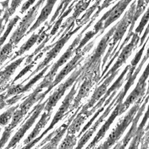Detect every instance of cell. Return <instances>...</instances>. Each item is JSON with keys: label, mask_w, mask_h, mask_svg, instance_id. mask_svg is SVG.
I'll list each match as a JSON object with an SVG mask.
<instances>
[{"label": "cell", "mask_w": 149, "mask_h": 149, "mask_svg": "<svg viewBox=\"0 0 149 149\" xmlns=\"http://www.w3.org/2000/svg\"><path fill=\"white\" fill-rule=\"evenodd\" d=\"M136 0L133 1L129 8L124 14L122 19L116 24V29L111 38V43L110 47L109 48V49L107 51L106 55L104 56L102 61L101 70H103L104 67H105L108 59L109 58H112V56L117 51L119 45H120V43L119 42H120L121 40L122 39L127 31V29H128L129 26L131 24L134 16V14H135L136 12Z\"/></svg>", "instance_id": "6da1fadb"}, {"label": "cell", "mask_w": 149, "mask_h": 149, "mask_svg": "<svg viewBox=\"0 0 149 149\" xmlns=\"http://www.w3.org/2000/svg\"><path fill=\"white\" fill-rule=\"evenodd\" d=\"M116 24L113 26L109 32L104 35L98 43L97 48L87 59L84 65L81 66L83 72V79H84L88 74L93 72L100 80V67L101 64V57L105 52L109 44L110 43L112 36L116 29Z\"/></svg>", "instance_id": "7a4b0ae2"}, {"label": "cell", "mask_w": 149, "mask_h": 149, "mask_svg": "<svg viewBox=\"0 0 149 149\" xmlns=\"http://www.w3.org/2000/svg\"><path fill=\"white\" fill-rule=\"evenodd\" d=\"M82 81H83V77L81 74L79 77L78 79V80L73 84L71 88V90L70 91L69 93L65 97L63 101L62 102L61 106L60 107L57 112L56 113L55 115L54 116L53 120L50 123V125L48 126V127L45 130L39 137L35 138L31 142H30L27 144L25 145L23 147V148H31L34 146H35V145L37 143H38L50 130H51L59 121H60L63 118H64L68 114L70 113L69 112V111L72 105V103L74 99V95H76L77 92L78 88L80 86V83L82 82Z\"/></svg>", "instance_id": "3957f363"}, {"label": "cell", "mask_w": 149, "mask_h": 149, "mask_svg": "<svg viewBox=\"0 0 149 149\" xmlns=\"http://www.w3.org/2000/svg\"><path fill=\"white\" fill-rule=\"evenodd\" d=\"M144 100V96L143 97L139 99L137 102H135V104L128 112L126 115L117 123L116 126L110 134L107 140L102 144L100 145L97 148H109L117 143V141L120 140L124 134L125 130L132 123L134 117L136 116L139 108L143 103Z\"/></svg>", "instance_id": "277c9868"}, {"label": "cell", "mask_w": 149, "mask_h": 149, "mask_svg": "<svg viewBox=\"0 0 149 149\" xmlns=\"http://www.w3.org/2000/svg\"><path fill=\"white\" fill-rule=\"evenodd\" d=\"M83 24H79L78 27H77L75 29L72 28L70 31H69L65 35H62V36L60 38V39L54 43H51L50 45L46 47V48H44L43 50L41 51V52L42 54L48 50L50 49V51L47 53L46 58L44 59V60L38 65L37 68L29 75L28 77L25 79L21 83L23 84L25 83L27 80L31 79L33 76H35L36 74L41 70H42L45 67L48 65L49 63L53 61L54 58H56V56L58 55L60 52L61 51L62 48L65 45V44L67 42V41L70 39L71 36L76 33L82 27Z\"/></svg>", "instance_id": "5b68a950"}, {"label": "cell", "mask_w": 149, "mask_h": 149, "mask_svg": "<svg viewBox=\"0 0 149 149\" xmlns=\"http://www.w3.org/2000/svg\"><path fill=\"white\" fill-rule=\"evenodd\" d=\"M47 102V99L44 102H39L38 104L34 107L33 110L28 113V115L23 121L22 124L20 125V128L15 134L7 146L6 147V149L11 148L12 147L15 148L16 145L20 141L26 132L33 126L38 118L41 115L42 111H44Z\"/></svg>", "instance_id": "8992f818"}, {"label": "cell", "mask_w": 149, "mask_h": 149, "mask_svg": "<svg viewBox=\"0 0 149 149\" xmlns=\"http://www.w3.org/2000/svg\"><path fill=\"white\" fill-rule=\"evenodd\" d=\"M46 0H39L36 4L29 10L20 22L18 28L10 37L9 42L16 47L23 37L25 36L28 29L35 20L38 11Z\"/></svg>", "instance_id": "52a82bcc"}, {"label": "cell", "mask_w": 149, "mask_h": 149, "mask_svg": "<svg viewBox=\"0 0 149 149\" xmlns=\"http://www.w3.org/2000/svg\"><path fill=\"white\" fill-rule=\"evenodd\" d=\"M132 1V0H120L110 10L104 14L101 19L96 23L93 29L94 32L97 34L100 33L99 35H101L110 25L121 16Z\"/></svg>", "instance_id": "ba28073f"}, {"label": "cell", "mask_w": 149, "mask_h": 149, "mask_svg": "<svg viewBox=\"0 0 149 149\" xmlns=\"http://www.w3.org/2000/svg\"><path fill=\"white\" fill-rule=\"evenodd\" d=\"M83 70L81 67L78 69H76L63 83H62L58 86L54 92L47 99V102L44 109V111L48 112H53L54 108L56 106L58 101L65 95L67 89L73 86L74 82L78 80Z\"/></svg>", "instance_id": "9c48e42d"}, {"label": "cell", "mask_w": 149, "mask_h": 149, "mask_svg": "<svg viewBox=\"0 0 149 149\" xmlns=\"http://www.w3.org/2000/svg\"><path fill=\"white\" fill-rule=\"evenodd\" d=\"M94 44V41H92L91 42L89 43L86 46H85V47L82 50H81L78 53H76L75 56H74L66 65L65 67L63 68V69L60 71V72L57 74V75L56 76V78L52 82L50 86L47 88V90L44 91L45 93L47 95V94L54 87L57 86L72 71L75 69L79 65V64H81V63L85 58L84 55L86 54V52H88L93 48Z\"/></svg>", "instance_id": "30bf717a"}, {"label": "cell", "mask_w": 149, "mask_h": 149, "mask_svg": "<svg viewBox=\"0 0 149 149\" xmlns=\"http://www.w3.org/2000/svg\"><path fill=\"white\" fill-rule=\"evenodd\" d=\"M82 106H79L77 111L74 112L72 115H71L67 120L60 127L54 130L52 132L45 138L36 147V148L42 147V148L48 149V148H56L58 147L59 143L60 142L63 136L66 132L69 126L71 124L72 121L79 112Z\"/></svg>", "instance_id": "8fae6325"}, {"label": "cell", "mask_w": 149, "mask_h": 149, "mask_svg": "<svg viewBox=\"0 0 149 149\" xmlns=\"http://www.w3.org/2000/svg\"><path fill=\"white\" fill-rule=\"evenodd\" d=\"M139 41H140V35L136 33H134L131 37L130 42L127 44L122 49L121 52L119 54L115 64L109 70V71L106 74H104V76L100 79L97 84L98 85L100 84L101 82H103V80L106 79L109 76H110V74L119 71L120 68L127 63V59L132 54V51L136 48H137Z\"/></svg>", "instance_id": "7c38bea8"}, {"label": "cell", "mask_w": 149, "mask_h": 149, "mask_svg": "<svg viewBox=\"0 0 149 149\" xmlns=\"http://www.w3.org/2000/svg\"><path fill=\"white\" fill-rule=\"evenodd\" d=\"M149 78V63L147 65L145 70L138 80L136 87L127 97L126 100L122 102L120 109V114L124 113L132 105L139 99L142 98L145 95V92L147 91L146 81Z\"/></svg>", "instance_id": "4fadbf2b"}, {"label": "cell", "mask_w": 149, "mask_h": 149, "mask_svg": "<svg viewBox=\"0 0 149 149\" xmlns=\"http://www.w3.org/2000/svg\"><path fill=\"white\" fill-rule=\"evenodd\" d=\"M53 81V80L44 77V80L37 86L34 92L27 96L25 99V100L20 104L19 109L25 115L36 103L38 102H42L43 99L47 96L44 91L42 92V90L44 88H48Z\"/></svg>", "instance_id": "5bb4252c"}, {"label": "cell", "mask_w": 149, "mask_h": 149, "mask_svg": "<svg viewBox=\"0 0 149 149\" xmlns=\"http://www.w3.org/2000/svg\"><path fill=\"white\" fill-rule=\"evenodd\" d=\"M127 93L124 92V91L122 88V91L119 92V96L117 99L118 103L116 105V106L115 107V108L112 112L111 115L108 119V120L106 121V123L103 124L101 128L99 130L96 136L94 137V139L92 140V141L90 143L88 144V146L86 147V148H94L96 146V145L104 138V136H105L107 131L109 130L110 127L115 120L116 118L119 115H121L120 114L121 106V104L123 102V99H124Z\"/></svg>", "instance_id": "9a60e30c"}, {"label": "cell", "mask_w": 149, "mask_h": 149, "mask_svg": "<svg viewBox=\"0 0 149 149\" xmlns=\"http://www.w3.org/2000/svg\"><path fill=\"white\" fill-rule=\"evenodd\" d=\"M92 23L89 22L88 25L82 30V32L77 36V37L75 38L72 42V43L69 47L67 49L66 51V52L62 55V56L60 58L58 61L53 64L52 66L51 70L48 72V73L47 74L45 77L48 78L52 80H54V78L56 76V73L59 69V68L63 65L67 63V61L71 58V56L73 55L74 53H75V49L77 47V46L79 45L81 40L82 39V35L83 33L86 31L87 29H88L92 25Z\"/></svg>", "instance_id": "2e32d148"}, {"label": "cell", "mask_w": 149, "mask_h": 149, "mask_svg": "<svg viewBox=\"0 0 149 149\" xmlns=\"http://www.w3.org/2000/svg\"><path fill=\"white\" fill-rule=\"evenodd\" d=\"M119 96V93L116 95V97L112 99L111 102L108 105V107L106 109L104 110L103 114L98 118L97 121L90 127H89L84 134L79 139L78 145L76 147L77 149L82 148L84 147V146L86 144V143L93 136V135L94 134V132L96 131L97 129L98 128V127L100 125V124L104 121L105 118L109 115L110 111L116 106V105L118 103V97Z\"/></svg>", "instance_id": "e0dca14e"}, {"label": "cell", "mask_w": 149, "mask_h": 149, "mask_svg": "<svg viewBox=\"0 0 149 149\" xmlns=\"http://www.w3.org/2000/svg\"><path fill=\"white\" fill-rule=\"evenodd\" d=\"M96 83L98 84V80L95 75V74L93 72L88 74L82 81L81 85H80L79 91L77 96L74 97L73 103L72 104L69 111V113L77 109L80 106L82 100L88 96L89 92H91V88Z\"/></svg>", "instance_id": "ac0fdd59"}, {"label": "cell", "mask_w": 149, "mask_h": 149, "mask_svg": "<svg viewBox=\"0 0 149 149\" xmlns=\"http://www.w3.org/2000/svg\"><path fill=\"white\" fill-rule=\"evenodd\" d=\"M119 71L112 74L103 80L102 84H101L98 87L96 88L94 92L93 93V95H92L91 99L89 100L88 103H86L85 105L82 107L81 111H79L80 112L84 113L89 109L92 108L96 105L98 101L106 93L108 87L114 80L115 77L117 75Z\"/></svg>", "instance_id": "d6986e66"}, {"label": "cell", "mask_w": 149, "mask_h": 149, "mask_svg": "<svg viewBox=\"0 0 149 149\" xmlns=\"http://www.w3.org/2000/svg\"><path fill=\"white\" fill-rule=\"evenodd\" d=\"M130 66H131L130 65H128L125 67V68L124 70V71L121 73V76L117 79V80H116V81H115V83L112 84V86L109 89H108L106 93L104 94V95L98 101V102L92 108H91V109H89L88 111L84 113V114L86 115L87 117L89 118L93 113H94L98 109H100L102 107H103V104L105 103L106 100L109 98V97L110 96L112 93L113 92L115 91H116V90L118 91L119 88L123 85L124 81H125V80L124 79V77L126 75V74L129 71Z\"/></svg>", "instance_id": "ffe728a7"}, {"label": "cell", "mask_w": 149, "mask_h": 149, "mask_svg": "<svg viewBox=\"0 0 149 149\" xmlns=\"http://www.w3.org/2000/svg\"><path fill=\"white\" fill-rule=\"evenodd\" d=\"M149 100V94H145L144 96V100L142 105H141L140 108H139L136 116L134 117V120L132 122V125L130 128V130L127 132L125 137L120 141L117 143V145L115 146L114 148H125L128 144H129L130 140L133 139V137L135 136L136 132L138 128V123L140 120L141 116L143 115V112L145 110L146 105L147 104Z\"/></svg>", "instance_id": "44dd1931"}, {"label": "cell", "mask_w": 149, "mask_h": 149, "mask_svg": "<svg viewBox=\"0 0 149 149\" xmlns=\"http://www.w3.org/2000/svg\"><path fill=\"white\" fill-rule=\"evenodd\" d=\"M52 113L53 112H48L47 111L44 112V113L41 115V118L39 119V121L36 124L32 131L29 134V135L24 140L23 144L25 146L27 144L30 142H31L32 140H34L35 138H37L41 130L46 126L48 121L50 120Z\"/></svg>", "instance_id": "7402d4cb"}, {"label": "cell", "mask_w": 149, "mask_h": 149, "mask_svg": "<svg viewBox=\"0 0 149 149\" xmlns=\"http://www.w3.org/2000/svg\"><path fill=\"white\" fill-rule=\"evenodd\" d=\"M57 1V0H47V4L42 8L37 21L35 22L34 25L29 29L25 36L35 31L44 22L46 21V20L48 19L50 14L51 13L53 7Z\"/></svg>", "instance_id": "603a6c76"}, {"label": "cell", "mask_w": 149, "mask_h": 149, "mask_svg": "<svg viewBox=\"0 0 149 149\" xmlns=\"http://www.w3.org/2000/svg\"><path fill=\"white\" fill-rule=\"evenodd\" d=\"M149 120V105H148L147 111L144 114L143 120L137 128L136 132V135L132 139L129 148H138L141 143V139L144 134V127Z\"/></svg>", "instance_id": "cb8c5ba5"}, {"label": "cell", "mask_w": 149, "mask_h": 149, "mask_svg": "<svg viewBox=\"0 0 149 149\" xmlns=\"http://www.w3.org/2000/svg\"><path fill=\"white\" fill-rule=\"evenodd\" d=\"M44 29H45V26H43L38 31V33L33 34L31 37H30V38L20 47L19 50L17 52H16L14 55L11 58V59L9 60L8 63L11 62L12 61L14 60V59H15L18 56H20L23 54H25L26 52L29 51L30 49H31L34 45L35 43L37 42L41 33L42 32V31H44ZM8 63H7L6 65L8 64Z\"/></svg>", "instance_id": "d4e9b609"}, {"label": "cell", "mask_w": 149, "mask_h": 149, "mask_svg": "<svg viewBox=\"0 0 149 149\" xmlns=\"http://www.w3.org/2000/svg\"><path fill=\"white\" fill-rule=\"evenodd\" d=\"M26 56H23L17 59L10 64L8 65L4 70L3 71V74L1 77H0V86L5 85L10 80V77L16 71V69L20 65Z\"/></svg>", "instance_id": "484cf974"}, {"label": "cell", "mask_w": 149, "mask_h": 149, "mask_svg": "<svg viewBox=\"0 0 149 149\" xmlns=\"http://www.w3.org/2000/svg\"><path fill=\"white\" fill-rule=\"evenodd\" d=\"M88 118L86 115L82 113L79 111L77 116L72 121L71 124L68 127L67 133L70 134H76L78 133L81 128L82 125L84 124L85 121Z\"/></svg>", "instance_id": "4316f807"}, {"label": "cell", "mask_w": 149, "mask_h": 149, "mask_svg": "<svg viewBox=\"0 0 149 149\" xmlns=\"http://www.w3.org/2000/svg\"><path fill=\"white\" fill-rule=\"evenodd\" d=\"M51 65V64H48V65L45 67L42 70H41V71L36 75L35 77H34L32 79H31L29 80V83H27L26 85H22V87L20 89V94H22V93H25L27 92L30 91L31 88L34 86V85L40 79H41L44 76V74L46 72V71H47V70L49 68V67Z\"/></svg>", "instance_id": "83f0119b"}, {"label": "cell", "mask_w": 149, "mask_h": 149, "mask_svg": "<svg viewBox=\"0 0 149 149\" xmlns=\"http://www.w3.org/2000/svg\"><path fill=\"white\" fill-rule=\"evenodd\" d=\"M19 104L14 105L0 115V125L1 127H6L8 125L10 120L12 119L14 113L19 108Z\"/></svg>", "instance_id": "f1b7e54d"}, {"label": "cell", "mask_w": 149, "mask_h": 149, "mask_svg": "<svg viewBox=\"0 0 149 149\" xmlns=\"http://www.w3.org/2000/svg\"><path fill=\"white\" fill-rule=\"evenodd\" d=\"M77 137L75 136V134H67L66 137L62 141L61 144L58 147L60 149H69L73 148L77 143Z\"/></svg>", "instance_id": "f546056e"}, {"label": "cell", "mask_w": 149, "mask_h": 149, "mask_svg": "<svg viewBox=\"0 0 149 149\" xmlns=\"http://www.w3.org/2000/svg\"><path fill=\"white\" fill-rule=\"evenodd\" d=\"M14 46L8 42L0 49V65L3 64L7 59L11 56V52Z\"/></svg>", "instance_id": "4dcf8cb0"}, {"label": "cell", "mask_w": 149, "mask_h": 149, "mask_svg": "<svg viewBox=\"0 0 149 149\" xmlns=\"http://www.w3.org/2000/svg\"><path fill=\"white\" fill-rule=\"evenodd\" d=\"M10 1V6L4 11L3 17L8 22L9 18L13 16V14L16 11V9L19 7L23 0H9Z\"/></svg>", "instance_id": "1f68e13d"}, {"label": "cell", "mask_w": 149, "mask_h": 149, "mask_svg": "<svg viewBox=\"0 0 149 149\" xmlns=\"http://www.w3.org/2000/svg\"><path fill=\"white\" fill-rule=\"evenodd\" d=\"M20 17L19 16H16L13 19H12L10 21V22H9V23L8 24V26H7V27L6 29V31L4 32V35L1 37H0V49L2 48V46L3 45L4 43L5 42V41L7 39V37L8 36L10 33L12 31L13 28L14 27L15 25L16 24V23L20 20Z\"/></svg>", "instance_id": "d6a6232c"}, {"label": "cell", "mask_w": 149, "mask_h": 149, "mask_svg": "<svg viewBox=\"0 0 149 149\" xmlns=\"http://www.w3.org/2000/svg\"><path fill=\"white\" fill-rule=\"evenodd\" d=\"M72 0H62L61 3H60L54 14L53 15L49 22L50 25H53V23L54 22V21L56 20V19H57V17L59 16V15L63 14L66 11V9L68 7V6L70 3V2H72Z\"/></svg>", "instance_id": "836d02e7"}, {"label": "cell", "mask_w": 149, "mask_h": 149, "mask_svg": "<svg viewBox=\"0 0 149 149\" xmlns=\"http://www.w3.org/2000/svg\"><path fill=\"white\" fill-rule=\"evenodd\" d=\"M25 116V115L24 114V113L20 109L18 108L14 113V115L12 117L11 122L10 124L8 125V126L11 129L14 130V129L19 125V124L22 122Z\"/></svg>", "instance_id": "e575fe53"}, {"label": "cell", "mask_w": 149, "mask_h": 149, "mask_svg": "<svg viewBox=\"0 0 149 149\" xmlns=\"http://www.w3.org/2000/svg\"><path fill=\"white\" fill-rule=\"evenodd\" d=\"M148 22H149V7L147 8L145 13L143 16L138 26L137 27L136 29L135 33L138 34L140 36L144 31V27H145V26L147 25Z\"/></svg>", "instance_id": "d590c367"}, {"label": "cell", "mask_w": 149, "mask_h": 149, "mask_svg": "<svg viewBox=\"0 0 149 149\" xmlns=\"http://www.w3.org/2000/svg\"><path fill=\"white\" fill-rule=\"evenodd\" d=\"M13 131V130L11 129L8 125L5 127L4 131L3 133L1 139H0V148H2L8 142Z\"/></svg>", "instance_id": "8d00e7d4"}, {"label": "cell", "mask_w": 149, "mask_h": 149, "mask_svg": "<svg viewBox=\"0 0 149 149\" xmlns=\"http://www.w3.org/2000/svg\"><path fill=\"white\" fill-rule=\"evenodd\" d=\"M148 40H149V37L147 38V40H146L145 42H144V44L143 45L142 48H141L140 49V51L136 54L135 57H134V58L132 59V60L131 61V64H130L131 66H132V67H137V64H138V63H139V61H140V59H141V56H142V55H143V54L144 50V49H145V45H147V43Z\"/></svg>", "instance_id": "74e56055"}, {"label": "cell", "mask_w": 149, "mask_h": 149, "mask_svg": "<svg viewBox=\"0 0 149 149\" xmlns=\"http://www.w3.org/2000/svg\"><path fill=\"white\" fill-rule=\"evenodd\" d=\"M35 63H36L32 61V63L29 64L28 65H26V67L20 72L19 74H18V76H17L16 77H15V78L14 79V80L10 83V85L14 84L15 82H16V81H18V80L19 79H20V78H22L23 76H25L26 74H27L30 70H31L34 67Z\"/></svg>", "instance_id": "f35d334b"}, {"label": "cell", "mask_w": 149, "mask_h": 149, "mask_svg": "<svg viewBox=\"0 0 149 149\" xmlns=\"http://www.w3.org/2000/svg\"><path fill=\"white\" fill-rule=\"evenodd\" d=\"M144 134L141 141V148H147L149 146V122L144 129Z\"/></svg>", "instance_id": "ab89813d"}, {"label": "cell", "mask_w": 149, "mask_h": 149, "mask_svg": "<svg viewBox=\"0 0 149 149\" xmlns=\"http://www.w3.org/2000/svg\"><path fill=\"white\" fill-rule=\"evenodd\" d=\"M25 96H24V93L22 94H19V95H16L13 96V97H12L11 99H7L6 100L7 105L8 106H11L13 105H14V103H17L18 101H19L20 100H21L22 98H24Z\"/></svg>", "instance_id": "60d3db41"}, {"label": "cell", "mask_w": 149, "mask_h": 149, "mask_svg": "<svg viewBox=\"0 0 149 149\" xmlns=\"http://www.w3.org/2000/svg\"><path fill=\"white\" fill-rule=\"evenodd\" d=\"M35 1L36 0H28V1H27L23 5V6L20 10V13L23 14L24 13H25L30 8V7L34 4Z\"/></svg>", "instance_id": "b9f144b4"}, {"label": "cell", "mask_w": 149, "mask_h": 149, "mask_svg": "<svg viewBox=\"0 0 149 149\" xmlns=\"http://www.w3.org/2000/svg\"><path fill=\"white\" fill-rule=\"evenodd\" d=\"M149 58V45H148V49L147 50V52H146V54L145 55H144V58H143V59L141 60V63L139 64V65H138V68H142L143 65L145 63V62L147 61V59Z\"/></svg>", "instance_id": "7bdbcfd3"}, {"label": "cell", "mask_w": 149, "mask_h": 149, "mask_svg": "<svg viewBox=\"0 0 149 149\" xmlns=\"http://www.w3.org/2000/svg\"><path fill=\"white\" fill-rule=\"evenodd\" d=\"M149 34V23L147 27V28L145 29V31H144V35L143 36H142L141 38H140V47H141L143 45V43L144 42V40L146 38V37L147 36V35Z\"/></svg>", "instance_id": "ee69618b"}, {"label": "cell", "mask_w": 149, "mask_h": 149, "mask_svg": "<svg viewBox=\"0 0 149 149\" xmlns=\"http://www.w3.org/2000/svg\"><path fill=\"white\" fill-rule=\"evenodd\" d=\"M7 23V22L5 20V19L3 17L0 18V35H1L3 32Z\"/></svg>", "instance_id": "f6af8a7d"}, {"label": "cell", "mask_w": 149, "mask_h": 149, "mask_svg": "<svg viewBox=\"0 0 149 149\" xmlns=\"http://www.w3.org/2000/svg\"><path fill=\"white\" fill-rule=\"evenodd\" d=\"M10 83L6 84L3 86H0V93H1L4 92L5 91H6L7 89L10 87Z\"/></svg>", "instance_id": "bcb514c9"}, {"label": "cell", "mask_w": 149, "mask_h": 149, "mask_svg": "<svg viewBox=\"0 0 149 149\" xmlns=\"http://www.w3.org/2000/svg\"><path fill=\"white\" fill-rule=\"evenodd\" d=\"M6 100H1V101H0V111H1V109H3L6 107L8 106Z\"/></svg>", "instance_id": "7dc6e473"}, {"label": "cell", "mask_w": 149, "mask_h": 149, "mask_svg": "<svg viewBox=\"0 0 149 149\" xmlns=\"http://www.w3.org/2000/svg\"><path fill=\"white\" fill-rule=\"evenodd\" d=\"M4 10H5V9L4 8H0V16H1V15L3 14V13L4 11Z\"/></svg>", "instance_id": "c3c4849f"}, {"label": "cell", "mask_w": 149, "mask_h": 149, "mask_svg": "<svg viewBox=\"0 0 149 149\" xmlns=\"http://www.w3.org/2000/svg\"><path fill=\"white\" fill-rule=\"evenodd\" d=\"M144 1L146 5H148L149 4V0H144Z\"/></svg>", "instance_id": "681fc988"}, {"label": "cell", "mask_w": 149, "mask_h": 149, "mask_svg": "<svg viewBox=\"0 0 149 149\" xmlns=\"http://www.w3.org/2000/svg\"><path fill=\"white\" fill-rule=\"evenodd\" d=\"M1 130H2V128L0 127V132H1Z\"/></svg>", "instance_id": "f907efd6"}, {"label": "cell", "mask_w": 149, "mask_h": 149, "mask_svg": "<svg viewBox=\"0 0 149 149\" xmlns=\"http://www.w3.org/2000/svg\"><path fill=\"white\" fill-rule=\"evenodd\" d=\"M148 148H149V146H148Z\"/></svg>", "instance_id": "816d5d0a"}]
</instances>
